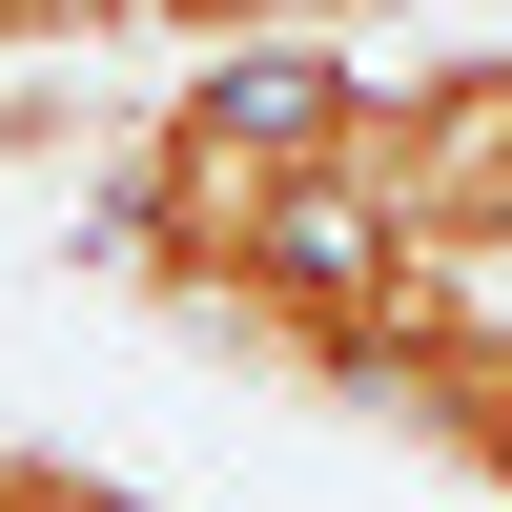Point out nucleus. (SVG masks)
I'll list each match as a JSON object with an SVG mask.
<instances>
[{
	"label": "nucleus",
	"mask_w": 512,
	"mask_h": 512,
	"mask_svg": "<svg viewBox=\"0 0 512 512\" xmlns=\"http://www.w3.org/2000/svg\"><path fill=\"white\" fill-rule=\"evenodd\" d=\"M369 246H451V267H512V41L369 62Z\"/></svg>",
	"instance_id": "nucleus-1"
},
{
	"label": "nucleus",
	"mask_w": 512,
	"mask_h": 512,
	"mask_svg": "<svg viewBox=\"0 0 512 512\" xmlns=\"http://www.w3.org/2000/svg\"><path fill=\"white\" fill-rule=\"evenodd\" d=\"M0 512H185V492L103 472V451H41V431H0Z\"/></svg>",
	"instance_id": "nucleus-2"
}]
</instances>
